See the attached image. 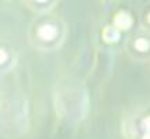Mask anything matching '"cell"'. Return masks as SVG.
I'll use <instances>...</instances> for the list:
<instances>
[{
  "instance_id": "6da1fadb",
  "label": "cell",
  "mask_w": 150,
  "mask_h": 139,
  "mask_svg": "<svg viewBox=\"0 0 150 139\" xmlns=\"http://www.w3.org/2000/svg\"><path fill=\"white\" fill-rule=\"evenodd\" d=\"M67 38V25L63 18L50 13L38 14L28 29L29 43L39 50H56Z\"/></svg>"
},
{
  "instance_id": "7a4b0ae2",
  "label": "cell",
  "mask_w": 150,
  "mask_h": 139,
  "mask_svg": "<svg viewBox=\"0 0 150 139\" xmlns=\"http://www.w3.org/2000/svg\"><path fill=\"white\" fill-rule=\"evenodd\" d=\"M125 49L132 59L150 61V33L140 29L139 32L129 35L125 43Z\"/></svg>"
},
{
  "instance_id": "3957f363",
  "label": "cell",
  "mask_w": 150,
  "mask_h": 139,
  "mask_svg": "<svg viewBox=\"0 0 150 139\" xmlns=\"http://www.w3.org/2000/svg\"><path fill=\"white\" fill-rule=\"evenodd\" d=\"M22 3L28 10L33 11L36 14H45L53 10L57 6L59 0H22Z\"/></svg>"
},
{
  "instance_id": "277c9868",
  "label": "cell",
  "mask_w": 150,
  "mask_h": 139,
  "mask_svg": "<svg viewBox=\"0 0 150 139\" xmlns=\"http://www.w3.org/2000/svg\"><path fill=\"white\" fill-rule=\"evenodd\" d=\"M111 24L114 27L120 29L121 32H125V31H129L132 28V24H134V18L132 16L127 13V11H117L114 17H112Z\"/></svg>"
},
{
  "instance_id": "5b68a950",
  "label": "cell",
  "mask_w": 150,
  "mask_h": 139,
  "mask_svg": "<svg viewBox=\"0 0 150 139\" xmlns=\"http://www.w3.org/2000/svg\"><path fill=\"white\" fill-rule=\"evenodd\" d=\"M16 63V53L11 46L0 42V68H8Z\"/></svg>"
},
{
  "instance_id": "8992f818",
  "label": "cell",
  "mask_w": 150,
  "mask_h": 139,
  "mask_svg": "<svg viewBox=\"0 0 150 139\" xmlns=\"http://www.w3.org/2000/svg\"><path fill=\"white\" fill-rule=\"evenodd\" d=\"M102 38L104 40V43L114 45V43H117L121 39V31L117 29L112 24H108V25H106L102 29Z\"/></svg>"
},
{
  "instance_id": "52a82bcc",
  "label": "cell",
  "mask_w": 150,
  "mask_h": 139,
  "mask_svg": "<svg viewBox=\"0 0 150 139\" xmlns=\"http://www.w3.org/2000/svg\"><path fill=\"white\" fill-rule=\"evenodd\" d=\"M140 29L150 33V7L145 9L140 16Z\"/></svg>"
},
{
  "instance_id": "ba28073f",
  "label": "cell",
  "mask_w": 150,
  "mask_h": 139,
  "mask_svg": "<svg viewBox=\"0 0 150 139\" xmlns=\"http://www.w3.org/2000/svg\"><path fill=\"white\" fill-rule=\"evenodd\" d=\"M136 131H150V114L145 116L143 118H140Z\"/></svg>"
},
{
  "instance_id": "9c48e42d",
  "label": "cell",
  "mask_w": 150,
  "mask_h": 139,
  "mask_svg": "<svg viewBox=\"0 0 150 139\" xmlns=\"http://www.w3.org/2000/svg\"><path fill=\"white\" fill-rule=\"evenodd\" d=\"M136 139H150V131H135Z\"/></svg>"
}]
</instances>
